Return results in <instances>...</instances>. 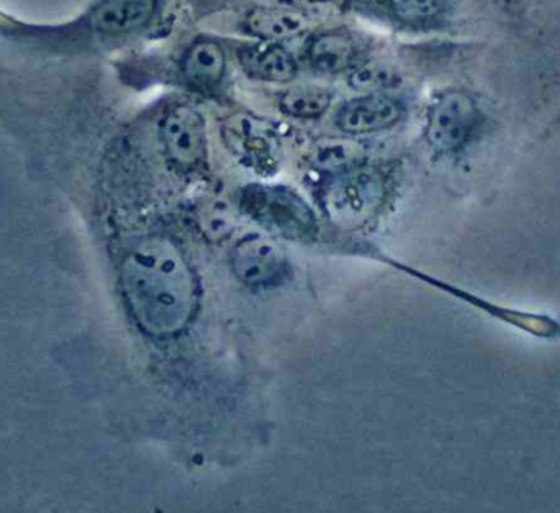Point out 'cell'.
Listing matches in <instances>:
<instances>
[{
	"label": "cell",
	"mask_w": 560,
	"mask_h": 513,
	"mask_svg": "<svg viewBox=\"0 0 560 513\" xmlns=\"http://www.w3.org/2000/svg\"><path fill=\"white\" fill-rule=\"evenodd\" d=\"M385 199V180L371 167H351L332 174L323 187L322 202L335 225L352 230L365 225Z\"/></svg>",
	"instance_id": "7a4b0ae2"
},
{
	"label": "cell",
	"mask_w": 560,
	"mask_h": 513,
	"mask_svg": "<svg viewBox=\"0 0 560 513\" xmlns=\"http://www.w3.org/2000/svg\"><path fill=\"white\" fill-rule=\"evenodd\" d=\"M401 115L400 102L382 92H372L346 102L336 114V127L346 135L375 133L397 125Z\"/></svg>",
	"instance_id": "52a82bcc"
},
{
	"label": "cell",
	"mask_w": 560,
	"mask_h": 513,
	"mask_svg": "<svg viewBox=\"0 0 560 513\" xmlns=\"http://www.w3.org/2000/svg\"><path fill=\"white\" fill-rule=\"evenodd\" d=\"M240 207L259 225L283 238L310 240L315 236V213L289 187H246L240 199Z\"/></svg>",
	"instance_id": "3957f363"
},
{
	"label": "cell",
	"mask_w": 560,
	"mask_h": 513,
	"mask_svg": "<svg viewBox=\"0 0 560 513\" xmlns=\"http://www.w3.org/2000/svg\"><path fill=\"white\" fill-rule=\"evenodd\" d=\"M285 2L303 10H338L342 9L348 0H285Z\"/></svg>",
	"instance_id": "d6986e66"
},
{
	"label": "cell",
	"mask_w": 560,
	"mask_h": 513,
	"mask_svg": "<svg viewBox=\"0 0 560 513\" xmlns=\"http://www.w3.org/2000/svg\"><path fill=\"white\" fill-rule=\"evenodd\" d=\"M226 58L219 43L202 39L194 43L183 61V74L194 88L212 89L225 75Z\"/></svg>",
	"instance_id": "8fae6325"
},
{
	"label": "cell",
	"mask_w": 560,
	"mask_h": 513,
	"mask_svg": "<svg viewBox=\"0 0 560 513\" xmlns=\"http://www.w3.org/2000/svg\"><path fill=\"white\" fill-rule=\"evenodd\" d=\"M161 137L170 160L184 170L199 166L206 158V120L190 105H176L164 115Z\"/></svg>",
	"instance_id": "5b68a950"
},
{
	"label": "cell",
	"mask_w": 560,
	"mask_h": 513,
	"mask_svg": "<svg viewBox=\"0 0 560 513\" xmlns=\"http://www.w3.org/2000/svg\"><path fill=\"white\" fill-rule=\"evenodd\" d=\"M236 278L249 288H269L287 276V259L282 249L265 236H246L232 252Z\"/></svg>",
	"instance_id": "8992f818"
},
{
	"label": "cell",
	"mask_w": 560,
	"mask_h": 513,
	"mask_svg": "<svg viewBox=\"0 0 560 513\" xmlns=\"http://www.w3.org/2000/svg\"><path fill=\"white\" fill-rule=\"evenodd\" d=\"M331 104V94L325 89L293 88L280 97L279 107L292 118H318Z\"/></svg>",
	"instance_id": "9a60e30c"
},
{
	"label": "cell",
	"mask_w": 560,
	"mask_h": 513,
	"mask_svg": "<svg viewBox=\"0 0 560 513\" xmlns=\"http://www.w3.org/2000/svg\"><path fill=\"white\" fill-rule=\"evenodd\" d=\"M235 222V212L226 200H210L200 212V226L212 242H222L232 235Z\"/></svg>",
	"instance_id": "2e32d148"
},
{
	"label": "cell",
	"mask_w": 560,
	"mask_h": 513,
	"mask_svg": "<svg viewBox=\"0 0 560 513\" xmlns=\"http://www.w3.org/2000/svg\"><path fill=\"white\" fill-rule=\"evenodd\" d=\"M388 9L407 23H423L440 15L444 0H387Z\"/></svg>",
	"instance_id": "ac0fdd59"
},
{
	"label": "cell",
	"mask_w": 560,
	"mask_h": 513,
	"mask_svg": "<svg viewBox=\"0 0 560 513\" xmlns=\"http://www.w3.org/2000/svg\"><path fill=\"white\" fill-rule=\"evenodd\" d=\"M240 62L252 78L268 82H289L295 78L292 55L276 43L248 46L240 51Z\"/></svg>",
	"instance_id": "30bf717a"
},
{
	"label": "cell",
	"mask_w": 560,
	"mask_h": 513,
	"mask_svg": "<svg viewBox=\"0 0 560 513\" xmlns=\"http://www.w3.org/2000/svg\"><path fill=\"white\" fill-rule=\"evenodd\" d=\"M362 160L361 144L352 140H323L313 147L312 163L326 173H342Z\"/></svg>",
	"instance_id": "5bb4252c"
},
{
	"label": "cell",
	"mask_w": 560,
	"mask_h": 513,
	"mask_svg": "<svg viewBox=\"0 0 560 513\" xmlns=\"http://www.w3.org/2000/svg\"><path fill=\"white\" fill-rule=\"evenodd\" d=\"M397 82V75L388 68L378 65H365L355 69L349 75V84L355 91L372 94V92H382L384 89L392 88Z\"/></svg>",
	"instance_id": "e0dca14e"
},
{
	"label": "cell",
	"mask_w": 560,
	"mask_h": 513,
	"mask_svg": "<svg viewBox=\"0 0 560 513\" xmlns=\"http://www.w3.org/2000/svg\"><path fill=\"white\" fill-rule=\"evenodd\" d=\"M482 120L479 105L466 92L441 95L431 105L427 118V140L436 151H456L476 133Z\"/></svg>",
	"instance_id": "277c9868"
},
{
	"label": "cell",
	"mask_w": 560,
	"mask_h": 513,
	"mask_svg": "<svg viewBox=\"0 0 560 513\" xmlns=\"http://www.w3.org/2000/svg\"><path fill=\"white\" fill-rule=\"evenodd\" d=\"M124 281L131 308L148 334L173 337L196 314V275L171 240L151 238L138 246L125 261Z\"/></svg>",
	"instance_id": "6da1fadb"
},
{
	"label": "cell",
	"mask_w": 560,
	"mask_h": 513,
	"mask_svg": "<svg viewBox=\"0 0 560 513\" xmlns=\"http://www.w3.org/2000/svg\"><path fill=\"white\" fill-rule=\"evenodd\" d=\"M355 45L346 33L328 32L315 36L306 49L312 68L326 74L345 71L354 61Z\"/></svg>",
	"instance_id": "7c38bea8"
},
{
	"label": "cell",
	"mask_w": 560,
	"mask_h": 513,
	"mask_svg": "<svg viewBox=\"0 0 560 513\" xmlns=\"http://www.w3.org/2000/svg\"><path fill=\"white\" fill-rule=\"evenodd\" d=\"M245 28L266 42H278L302 33L305 30V19L302 13L293 10L259 7L246 15Z\"/></svg>",
	"instance_id": "4fadbf2b"
},
{
	"label": "cell",
	"mask_w": 560,
	"mask_h": 513,
	"mask_svg": "<svg viewBox=\"0 0 560 513\" xmlns=\"http://www.w3.org/2000/svg\"><path fill=\"white\" fill-rule=\"evenodd\" d=\"M156 0H102L88 23L102 35H127L143 28L156 13Z\"/></svg>",
	"instance_id": "ba28073f"
},
{
	"label": "cell",
	"mask_w": 560,
	"mask_h": 513,
	"mask_svg": "<svg viewBox=\"0 0 560 513\" xmlns=\"http://www.w3.org/2000/svg\"><path fill=\"white\" fill-rule=\"evenodd\" d=\"M223 137L233 151L253 160L269 158L278 148V135L269 121L242 112L226 118Z\"/></svg>",
	"instance_id": "9c48e42d"
}]
</instances>
